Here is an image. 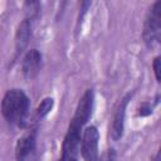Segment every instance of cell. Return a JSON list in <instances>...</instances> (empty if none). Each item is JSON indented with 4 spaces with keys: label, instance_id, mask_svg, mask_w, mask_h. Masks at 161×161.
Listing matches in <instances>:
<instances>
[{
    "label": "cell",
    "instance_id": "cell-1",
    "mask_svg": "<svg viewBox=\"0 0 161 161\" xmlns=\"http://www.w3.org/2000/svg\"><path fill=\"white\" fill-rule=\"evenodd\" d=\"M94 104V92L93 89H87L80 99L78 101L75 112L70 123L68 126L67 133L64 136L62 143V153L58 161H78L77 160V151L80 145V133L83 132L84 125L92 116Z\"/></svg>",
    "mask_w": 161,
    "mask_h": 161
},
{
    "label": "cell",
    "instance_id": "cell-2",
    "mask_svg": "<svg viewBox=\"0 0 161 161\" xmlns=\"http://www.w3.org/2000/svg\"><path fill=\"white\" fill-rule=\"evenodd\" d=\"M30 101L26 93L21 89H9L1 101V113L4 118L18 127H24L29 114Z\"/></svg>",
    "mask_w": 161,
    "mask_h": 161
},
{
    "label": "cell",
    "instance_id": "cell-3",
    "mask_svg": "<svg viewBox=\"0 0 161 161\" xmlns=\"http://www.w3.org/2000/svg\"><path fill=\"white\" fill-rule=\"evenodd\" d=\"M161 35V1H156L148 10L145 23L142 38L147 47L152 48L160 42Z\"/></svg>",
    "mask_w": 161,
    "mask_h": 161
},
{
    "label": "cell",
    "instance_id": "cell-4",
    "mask_svg": "<svg viewBox=\"0 0 161 161\" xmlns=\"http://www.w3.org/2000/svg\"><path fill=\"white\" fill-rule=\"evenodd\" d=\"M98 141L99 132L96 126H88L82 132L80 153L84 161H98Z\"/></svg>",
    "mask_w": 161,
    "mask_h": 161
},
{
    "label": "cell",
    "instance_id": "cell-5",
    "mask_svg": "<svg viewBox=\"0 0 161 161\" xmlns=\"http://www.w3.org/2000/svg\"><path fill=\"white\" fill-rule=\"evenodd\" d=\"M131 98V94H126L117 104L113 116H112V123H111V137L117 141L123 135L125 128V117H126V108L128 104V101Z\"/></svg>",
    "mask_w": 161,
    "mask_h": 161
},
{
    "label": "cell",
    "instance_id": "cell-6",
    "mask_svg": "<svg viewBox=\"0 0 161 161\" xmlns=\"http://www.w3.org/2000/svg\"><path fill=\"white\" fill-rule=\"evenodd\" d=\"M42 65V54L38 49H30L21 60V73L25 79H33L38 75Z\"/></svg>",
    "mask_w": 161,
    "mask_h": 161
},
{
    "label": "cell",
    "instance_id": "cell-7",
    "mask_svg": "<svg viewBox=\"0 0 161 161\" xmlns=\"http://www.w3.org/2000/svg\"><path fill=\"white\" fill-rule=\"evenodd\" d=\"M35 133L29 132L24 136H21L15 145V158L16 161H25L30 153L35 150Z\"/></svg>",
    "mask_w": 161,
    "mask_h": 161
},
{
    "label": "cell",
    "instance_id": "cell-8",
    "mask_svg": "<svg viewBox=\"0 0 161 161\" xmlns=\"http://www.w3.org/2000/svg\"><path fill=\"white\" fill-rule=\"evenodd\" d=\"M31 34V24L30 19H24L19 23L15 31V50L16 55L20 54L28 45Z\"/></svg>",
    "mask_w": 161,
    "mask_h": 161
},
{
    "label": "cell",
    "instance_id": "cell-9",
    "mask_svg": "<svg viewBox=\"0 0 161 161\" xmlns=\"http://www.w3.org/2000/svg\"><path fill=\"white\" fill-rule=\"evenodd\" d=\"M53 104H54V99H53L52 97H45V98L39 103V106H38V108H36V116L40 117V118L45 117V116L52 111Z\"/></svg>",
    "mask_w": 161,
    "mask_h": 161
},
{
    "label": "cell",
    "instance_id": "cell-10",
    "mask_svg": "<svg viewBox=\"0 0 161 161\" xmlns=\"http://www.w3.org/2000/svg\"><path fill=\"white\" fill-rule=\"evenodd\" d=\"M98 161H117V153L113 148H108L107 151L103 152V155L101 156V158H98Z\"/></svg>",
    "mask_w": 161,
    "mask_h": 161
},
{
    "label": "cell",
    "instance_id": "cell-11",
    "mask_svg": "<svg viewBox=\"0 0 161 161\" xmlns=\"http://www.w3.org/2000/svg\"><path fill=\"white\" fill-rule=\"evenodd\" d=\"M160 63H161L160 57L158 55L155 57V59L152 62V68H153V73H155V77H156L157 82H160Z\"/></svg>",
    "mask_w": 161,
    "mask_h": 161
},
{
    "label": "cell",
    "instance_id": "cell-12",
    "mask_svg": "<svg viewBox=\"0 0 161 161\" xmlns=\"http://www.w3.org/2000/svg\"><path fill=\"white\" fill-rule=\"evenodd\" d=\"M151 112H152L151 106H150L148 103H143V104L141 106V108L138 109V116H141V117L148 116V114H151Z\"/></svg>",
    "mask_w": 161,
    "mask_h": 161
}]
</instances>
